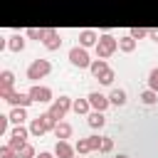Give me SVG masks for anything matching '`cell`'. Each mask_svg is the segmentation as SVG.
I'll return each mask as SVG.
<instances>
[{"mask_svg":"<svg viewBox=\"0 0 158 158\" xmlns=\"http://www.w3.org/2000/svg\"><path fill=\"white\" fill-rule=\"evenodd\" d=\"M72 104H74V101H72L69 96H59V99H54V101H52V106H49L47 111H49V114L59 121V118H64V114L72 109Z\"/></svg>","mask_w":158,"mask_h":158,"instance_id":"obj_6","label":"cell"},{"mask_svg":"<svg viewBox=\"0 0 158 158\" xmlns=\"http://www.w3.org/2000/svg\"><path fill=\"white\" fill-rule=\"evenodd\" d=\"M7 49H10V52H22V49H25V37H22V35H12V37L7 40Z\"/></svg>","mask_w":158,"mask_h":158,"instance_id":"obj_16","label":"cell"},{"mask_svg":"<svg viewBox=\"0 0 158 158\" xmlns=\"http://www.w3.org/2000/svg\"><path fill=\"white\" fill-rule=\"evenodd\" d=\"M25 35H27L30 40H37V42H40V40H44L47 27H27V30H25Z\"/></svg>","mask_w":158,"mask_h":158,"instance_id":"obj_21","label":"cell"},{"mask_svg":"<svg viewBox=\"0 0 158 158\" xmlns=\"http://www.w3.org/2000/svg\"><path fill=\"white\" fill-rule=\"evenodd\" d=\"M42 44L49 49V52H54V49H59L62 47V35L57 32V30H52V27H47V35H44V40H42Z\"/></svg>","mask_w":158,"mask_h":158,"instance_id":"obj_8","label":"cell"},{"mask_svg":"<svg viewBox=\"0 0 158 158\" xmlns=\"http://www.w3.org/2000/svg\"><path fill=\"white\" fill-rule=\"evenodd\" d=\"M0 158H20V153H17V151H12V148L5 143V146L0 148Z\"/></svg>","mask_w":158,"mask_h":158,"instance_id":"obj_28","label":"cell"},{"mask_svg":"<svg viewBox=\"0 0 158 158\" xmlns=\"http://www.w3.org/2000/svg\"><path fill=\"white\" fill-rule=\"evenodd\" d=\"M89 109H91L89 99H74V104H72V111L74 114H89Z\"/></svg>","mask_w":158,"mask_h":158,"instance_id":"obj_20","label":"cell"},{"mask_svg":"<svg viewBox=\"0 0 158 158\" xmlns=\"http://www.w3.org/2000/svg\"><path fill=\"white\" fill-rule=\"evenodd\" d=\"M96 42H99V35L94 30H81L79 32V44L81 47H96Z\"/></svg>","mask_w":158,"mask_h":158,"instance_id":"obj_11","label":"cell"},{"mask_svg":"<svg viewBox=\"0 0 158 158\" xmlns=\"http://www.w3.org/2000/svg\"><path fill=\"white\" fill-rule=\"evenodd\" d=\"M52 72V62L49 59H35L30 67H27V79L30 81H37V79H42V77H47Z\"/></svg>","mask_w":158,"mask_h":158,"instance_id":"obj_4","label":"cell"},{"mask_svg":"<svg viewBox=\"0 0 158 158\" xmlns=\"http://www.w3.org/2000/svg\"><path fill=\"white\" fill-rule=\"evenodd\" d=\"M74 158H77V156H74Z\"/></svg>","mask_w":158,"mask_h":158,"instance_id":"obj_35","label":"cell"},{"mask_svg":"<svg viewBox=\"0 0 158 158\" xmlns=\"http://www.w3.org/2000/svg\"><path fill=\"white\" fill-rule=\"evenodd\" d=\"M57 123H59V121H57V118H54L49 111H44V114H40L37 118H32V121H30V133L40 138L42 133H47V131H54V126H57Z\"/></svg>","mask_w":158,"mask_h":158,"instance_id":"obj_1","label":"cell"},{"mask_svg":"<svg viewBox=\"0 0 158 158\" xmlns=\"http://www.w3.org/2000/svg\"><path fill=\"white\" fill-rule=\"evenodd\" d=\"M35 158H52V153H47V151H42L40 156H35Z\"/></svg>","mask_w":158,"mask_h":158,"instance_id":"obj_33","label":"cell"},{"mask_svg":"<svg viewBox=\"0 0 158 158\" xmlns=\"http://www.w3.org/2000/svg\"><path fill=\"white\" fill-rule=\"evenodd\" d=\"M86 99H89L91 109H96V111H106V106L111 104V101H109V96H104L101 91H91V94H89Z\"/></svg>","mask_w":158,"mask_h":158,"instance_id":"obj_9","label":"cell"},{"mask_svg":"<svg viewBox=\"0 0 158 158\" xmlns=\"http://www.w3.org/2000/svg\"><path fill=\"white\" fill-rule=\"evenodd\" d=\"M109 151H114V141H111V138H104V143H101V153H109Z\"/></svg>","mask_w":158,"mask_h":158,"instance_id":"obj_31","label":"cell"},{"mask_svg":"<svg viewBox=\"0 0 158 158\" xmlns=\"http://www.w3.org/2000/svg\"><path fill=\"white\" fill-rule=\"evenodd\" d=\"M10 136H12V138H20V141H27V136H30V128H25V126L20 123V126H15V128L10 131Z\"/></svg>","mask_w":158,"mask_h":158,"instance_id":"obj_23","label":"cell"},{"mask_svg":"<svg viewBox=\"0 0 158 158\" xmlns=\"http://www.w3.org/2000/svg\"><path fill=\"white\" fill-rule=\"evenodd\" d=\"M86 121H89V126H91V128H101V126L106 123V116H104V111H96V109H94V111L89 114V118H86Z\"/></svg>","mask_w":158,"mask_h":158,"instance_id":"obj_15","label":"cell"},{"mask_svg":"<svg viewBox=\"0 0 158 158\" xmlns=\"http://www.w3.org/2000/svg\"><path fill=\"white\" fill-rule=\"evenodd\" d=\"M116 49H118V40H116V37H111V35H99V42H96V57H99V59H109Z\"/></svg>","mask_w":158,"mask_h":158,"instance_id":"obj_2","label":"cell"},{"mask_svg":"<svg viewBox=\"0 0 158 158\" xmlns=\"http://www.w3.org/2000/svg\"><path fill=\"white\" fill-rule=\"evenodd\" d=\"M118 49H121V52H133V49H136V40H133L131 35L118 37Z\"/></svg>","mask_w":158,"mask_h":158,"instance_id":"obj_18","label":"cell"},{"mask_svg":"<svg viewBox=\"0 0 158 158\" xmlns=\"http://www.w3.org/2000/svg\"><path fill=\"white\" fill-rule=\"evenodd\" d=\"M133 40H141V37H148L151 35V30H146V27H131V32H128Z\"/></svg>","mask_w":158,"mask_h":158,"instance_id":"obj_26","label":"cell"},{"mask_svg":"<svg viewBox=\"0 0 158 158\" xmlns=\"http://www.w3.org/2000/svg\"><path fill=\"white\" fill-rule=\"evenodd\" d=\"M116 158H128V156H123V153H118V156H116Z\"/></svg>","mask_w":158,"mask_h":158,"instance_id":"obj_34","label":"cell"},{"mask_svg":"<svg viewBox=\"0 0 158 158\" xmlns=\"http://www.w3.org/2000/svg\"><path fill=\"white\" fill-rule=\"evenodd\" d=\"M12 84H15V74H12L10 69H2V72H0V91L12 89Z\"/></svg>","mask_w":158,"mask_h":158,"instance_id":"obj_13","label":"cell"},{"mask_svg":"<svg viewBox=\"0 0 158 158\" xmlns=\"http://www.w3.org/2000/svg\"><path fill=\"white\" fill-rule=\"evenodd\" d=\"M141 101H143L146 106H153V104L158 101V91H156V89H146V91H141Z\"/></svg>","mask_w":158,"mask_h":158,"instance_id":"obj_22","label":"cell"},{"mask_svg":"<svg viewBox=\"0 0 158 158\" xmlns=\"http://www.w3.org/2000/svg\"><path fill=\"white\" fill-rule=\"evenodd\" d=\"M148 37H151L153 42H158V27H156V30H151V35H148Z\"/></svg>","mask_w":158,"mask_h":158,"instance_id":"obj_32","label":"cell"},{"mask_svg":"<svg viewBox=\"0 0 158 158\" xmlns=\"http://www.w3.org/2000/svg\"><path fill=\"white\" fill-rule=\"evenodd\" d=\"M54 136H57V138H62V141H67V138L72 136V126H69V123H64V121H59V123L54 126Z\"/></svg>","mask_w":158,"mask_h":158,"instance_id":"obj_17","label":"cell"},{"mask_svg":"<svg viewBox=\"0 0 158 158\" xmlns=\"http://www.w3.org/2000/svg\"><path fill=\"white\" fill-rule=\"evenodd\" d=\"M0 99H2V101H7V104H12V106H25V109L32 104V96H30V91H15V89L0 91Z\"/></svg>","mask_w":158,"mask_h":158,"instance_id":"obj_3","label":"cell"},{"mask_svg":"<svg viewBox=\"0 0 158 158\" xmlns=\"http://www.w3.org/2000/svg\"><path fill=\"white\" fill-rule=\"evenodd\" d=\"M148 89H156L158 91V67L151 69V74H148Z\"/></svg>","mask_w":158,"mask_h":158,"instance_id":"obj_29","label":"cell"},{"mask_svg":"<svg viewBox=\"0 0 158 158\" xmlns=\"http://www.w3.org/2000/svg\"><path fill=\"white\" fill-rule=\"evenodd\" d=\"M114 77H116V74H114V69H111V67H109V69H106V72H104V74H99V81H101V84H106V86H109V84H114Z\"/></svg>","mask_w":158,"mask_h":158,"instance_id":"obj_27","label":"cell"},{"mask_svg":"<svg viewBox=\"0 0 158 158\" xmlns=\"http://www.w3.org/2000/svg\"><path fill=\"white\" fill-rule=\"evenodd\" d=\"M89 143H91V151H101L104 138H101V136H89Z\"/></svg>","mask_w":158,"mask_h":158,"instance_id":"obj_30","label":"cell"},{"mask_svg":"<svg viewBox=\"0 0 158 158\" xmlns=\"http://www.w3.org/2000/svg\"><path fill=\"white\" fill-rule=\"evenodd\" d=\"M69 62L74 64V67H79V69H89V64H91V59H89V52H86V47H72L69 49Z\"/></svg>","mask_w":158,"mask_h":158,"instance_id":"obj_5","label":"cell"},{"mask_svg":"<svg viewBox=\"0 0 158 158\" xmlns=\"http://www.w3.org/2000/svg\"><path fill=\"white\" fill-rule=\"evenodd\" d=\"M30 96H32V101H37V104L54 101V99H52V89H49V86H42V84H35V86H30Z\"/></svg>","mask_w":158,"mask_h":158,"instance_id":"obj_7","label":"cell"},{"mask_svg":"<svg viewBox=\"0 0 158 158\" xmlns=\"http://www.w3.org/2000/svg\"><path fill=\"white\" fill-rule=\"evenodd\" d=\"M74 148H77V153H91V143H89V138H79V141L74 143Z\"/></svg>","mask_w":158,"mask_h":158,"instance_id":"obj_24","label":"cell"},{"mask_svg":"<svg viewBox=\"0 0 158 158\" xmlns=\"http://www.w3.org/2000/svg\"><path fill=\"white\" fill-rule=\"evenodd\" d=\"M17 153H20V158H35V156H37V153H35V146H32V143H25V146H22V148H20Z\"/></svg>","mask_w":158,"mask_h":158,"instance_id":"obj_25","label":"cell"},{"mask_svg":"<svg viewBox=\"0 0 158 158\" xmlns=\"http://www.w3.org/2000/svg\"><path fill=\"white\" fill-rule=\"evenodd\" d=\"M7 116H10V123L20 126V123H25V118H27V109H25V106H15Z\"/></svg>","mask_w":158,"mask_h":158,"instance_id":"obj_12","label":"cell"},{"mask_svg":"<svg viewBox=\"0 0 158 158\" xmlns=\"http://www.w3.org/2000/svg\"><path fill=\"white\" fill-rule=\"evenodd\" d=\"M54 156H59V158H74V156H77V148L59 138V141H57V146H54Z\"/></svg>","mask_w":158,"mask_h":158,"instance_id":"obj_10","label":"cell"},{"mask_svg":"<svg viewBox=\"0 0 158 158\" xmlns=\"http://www.w3.org/2000/svg\"><path fill=\"white\" fill-rule=\"evenodd\" d=\"M106 69H109L106 59H99V57H96V59H91V64H89V72H91V74H94L96 79H99V74H104Z\"/></svg>","mask_w":158,"mask_h":158,"instance_id":"obj_14","label":"cell"},{"mask_svg":"<svg viewBox=\"0 0 158 158\" xmlns=\"http://www.w3.org/2000/svg\"><path fill=\"white\" fill-rule=\"evenodd\" d=\"M109 101H111L114 106H123V104H126V91H123V89H114V91L109 94Z\"/></svg>","mask_w":158,"mask_h":158,"instance_id":"obj_19","label":"cell"}]
</instances>
